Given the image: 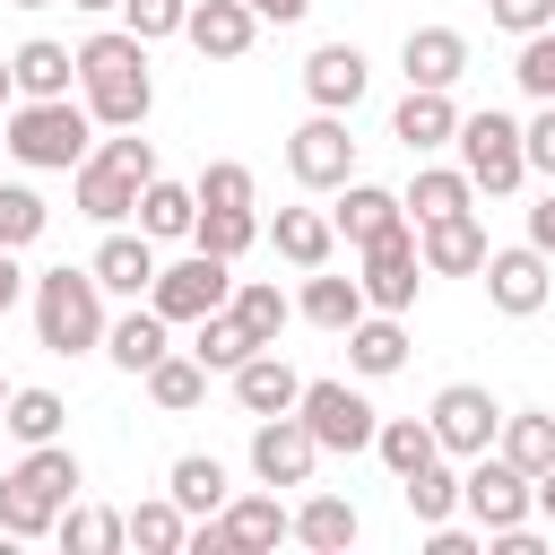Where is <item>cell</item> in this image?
Segmentation results:
<instances>
[{
  "label": "cell",
  "instance_id": "obj_1",
  "mask_svg": "<svg viewBox=\"0 0 555 555\" xmlns=\"http://www.w3.org/2000/svg\"><path fill=\"white\" fill-rule=\"evenodd\" d=\"M78 95L104 130H139L147 104H156V78H147V43L130 26H104L78 43Z\"/></svg>",
  "mask_w": 555,
  "mask_h": 555
},
{
  "label": "cell",
  "instance_id": "obj_2",
  "mask_svg": "<svg viewBox=\"0 0 555 555\" xmlns=\"http://www.w3.org/2000/svg\"><path fill=\"white\" fill-rule=\"evenodd\" d=\"M78 486H87V468H78L69 442H26V460L0 477V529L9 538H52V520L78 503Z\"/></svg>",
  "mask_w": 555,
  "mask_h": 555
},
{
  "label": "cell",
  "instance_id": "obj_3",
  "mask_svg": "<svg viewBox=\"0 0 555 555\" xmlns=\"http://www.w3.org/2000/svg\"><path fill=\"white\" fill-rule=\"evenodd\" d=\"M9 130V156L17 165H35V173H78L87 165V139H95V113H87V95L69 104V95H17V113L0 121Z\"/></svg>",
  "mask_w": 555,
  "mask_h": 555
},
{
  "label": "cell",
  "instance_id": "obj_4",
  "mask_svg": "<svg viewBox=\"0 0 555 555\" xmlns=\"http://www.w3.org/2000/svg\"><path fill=\"white\" fill-rule=\"evenodd\" d=\"M147 182H156V147H147L139 130H113V139H95V147H87V165H78L69 199H78V217L121 225V217H139V191H147Z\"/></svg>",
  "mask_w": 555,
  "mask_h": 555
},
{
  "label": "cell",
  "instance_id": "obj_5",
  "mask_svg": "<svg viewBox=\"0 0 555 555\" xmlns=\"http://www.w3.org/2000/svg\"><path fill=\"white\" fill-rule=\"evenodd\" d=\"M26 295H35V338H43L52 356L104 347L113 321H104V278H95V269H69V260H61V269H43Z\"/></svg>",
  "mask_w": 555,
  "mask_h": 555
},
{
  "label": "cell",
  "instance_id": "obj_6",
  "mask_svg": "<svg viewBox=\"0 0 555 555\" xmlns=\"http://www.w3.org/2000/svg\"><path fill=\"white\" fill-rule=\"evenodd\" d=\"M460 165H468V182L486 191V199H503V191H520L529 182V130L512 121V113H460Z\"/></svg>",
  "mask_w": 555,
  "mask_h": 555
},
{
  "label": "cell",
  "instance_id": "obj_7",
  "mask_svg": "<svg viewBox=\"0 0 555 555\" xmlns=\"http://www.w3.org/2000/svg\"><path fill=\"white\" fill-rule=\"evenodd\" d=\"M147 304H156L165 321H199V312L234 304V260H217V251H199V243H191L182 260H165V269H156Z\"/></svg>",
  "mask_w": 555,
  "mask_h": 555
},
{
  "label": "cell",
  "instance_id": "obj_8",
  "mask_svg": "<svg viewBox=\"0 0 555 555\" xmlns=\"http://www.w3.org/2000/svg\"><path fill=\"white\" fill-rule=\"evenodd\" d=\"M460 512L494 538V529H520V520L538 512V494H529V477H520L503 451H477V460L460 468Z\"/></svg>",
  "mask_w": 555,
  "mask_h": 555
},
{
  "label": "cell",
  "instance_id": "obj_9",
  "mask_svg": "<svg viewBox=\"0 0 555 555\" xmlns=\"http://www.w3.org/2000/svg\"><path fill=\"white\" fill-rule=\"evenodd\" d=\"M425 416H434V434H442V460H477V451H494V434H503V399H494L486 382H442Z\"/></svg>",
  "mask_w": 555,
  "mask_h": 555
},
{
  "label": "cell",
  "instance_id": "obj_10",
  "mask_svg": "<svg viewBox=\"0 0 555 555\" xmlns=\"http://www.w3.org/2000/svg\"><path fill=\"white\" fill-rule=\"evenodd\" d=\"M295 416L312 425V442H321V451H373V434H382L373 399H364V390H347V382H304Z\"/></svg>",
  "mask_w": 555,
  "mask_h": 555
},
{
  "label": "cell",
  "instance_id": "obj_11",
  "mask_svg": "<svg viewBox=\"0 0 555 555\" xmlns=\"http://www.w3.org/2000/svg\"><path fill=\"white\" fill-rule=\"evenodd\" d=\"M286 173H295L304 191H338V182H356V139H347V113H321V104H312V121L286 139Z\"/></svg>",
  "mask_w": 555,
  "mask_h": 555
},
{
  "label": "cell",
  "instance_id": "obj_12",
  "mask_svg": "<svg viewBox=\"0 0 555 555\" xmlns=\"http://www.w3.org/2000/svg\"><path fill=\"white\" fill-rule=\"evenodd\" d=\"M546 295H555V251H538V243L486 251V304H494V312L529 321V312H546Z\"/></svg>",
  "mask_w": 555,
  "mask_h": 555
},
{
  "label": "cell",
  "instance_id": "obj_13",
  "mask_svg": "<svg viewBox=\"0 0 555 555\" xmlns=\"http://www.w3.org/2000/svg\"><path fill=\"white\" fill-rule=\"evenodd\" d=\"M416 278H425L416 217H408V225H390L382 243H364V304H373V312H408V304H416Z\"/></svg>",
  "mask_w": 555,
  "mask_h": 555
},
{
  "label": "cell",
  "instance_id": "obj_14",
  "mask_svg": "<svg viewBox=\"0 0 555 555\" xmlns=\"http://www.w3.org/2000/svg\"><path fill=\"white\" fill-rule=\"evenodd\" d=\"M312 468H321V442H312V425L295 408L251 425V477L260 486H312Z\"/></svg>",
  "mask_w": 555,
  "mask_h": 555
},
{
  "label": "cell",
  "instance_id": "obj_15",
  "mask_svg": "<svg viewBox=\"0 0 555 555\" xmlns=\"http://www.w3.org/2000/svg\"><path fill=\"white\" fill-rule=\"evenodd\" d=\"M225 382H234V408H243V416H286V408L304 399V373H295L278 347H251Z\"/></svg>",
  "mask_w": 555,
  "mask_h": 555
},
{
  "label": "cell",
  "instance_id": "obj_16",
  "mask_svg": "<svg viewBox=\"0 0 555 555\" xmlns=\"http://www.w3.org/2000/svg\"><path fill=\"white\" fill-rule=\"evenodd\" d=\"M390 139H399L408 156L451 147V139H460V104H451V87H408V95H399V113H390Z\"/></svg>",
  "mask_w": 555,
  "mask_h": 555
},
{
  "label": "cell",
  "instance_id": "obj_17",
  "mask_svg": "<svg viewBox=\"0 0 555 555\" xmlns=\"http://www.w3.org/2000/svg\"><path fill=\"white\" fill-rule=\"evenodd\" d=\"M182 35H191V52H199V61H243V52H251V35H260V17H251V0H191Z\"/></svg>",
  "mask_w": 555,
  "mask_h": 555
},
{
  "label": "cell",
  "instance_id": "obj_18",
  "mask_svg": "<svg viewBox=\"0 0 555 555\" xmlns=\"http://www.w3.org/2000/svg\"><path fill=\"white\" fill-rule=\"evenodd\" d=\"M399 69H408V87H460L468 78V35L460 26H408Z\"/></svg>",
  "mask_w": 555,
  "mask_h": 555
},
{
  "label": "cell",
  "instance_id": "obj_19",
  "mask_svg": "<svg viewBox=\"0 0 555 555\" xmlns=\"http://www.w3.org/2000/svg\"><path fill=\"white\" fill-rule=\"evenodd\" d=\"M364 78H373V61H364L356 43H321V52L304 61V95H312L321 113H356V104H364Z\"/></svg>",
  "mask_w": 555,
  "mask_h": 555
},
{
  "label": "cell",
  "instance_id": "obj_20",
  "mask_svg": "<svg viewBox=\"0 0 555 555\" xmlns=\"http://www.w3.org/2000/svg\"><path fill=\"white\" fill-rule=\"evenodd\" d=\"M416 251H425V278H468V269H486V225H477V208L416 225Z\"/></svg>",
  "mask_w": 555,
  "mask_h": 555
},
{
  "label": "cell",
  "instance_id": "obj_21",
  "mask_svg": "<svg viewBox=\"0 0 555 555\" xmlns=\"http://www.w3.org/2000/svg\"><path fill=\"white\" fill-rule=\"evenodd\" d=\"M87 269L104 278V295H130V304H139V295L156 286V269H165V260H156V234H121V225H104V243H95V260H87Z\"/></svg>",
  "mask_w": 555,
  "mask_h": 555
},
{
  "label": "cell",
  "instance_id": "obj_22",
  "mask_svg": "<svg viewBox=\"0 0 555 555\" xmlns=\"http://www.w3.org/2000/svg\"><path fill=\"white\" fill-rule=\"evenodd\" d=\"M330 225L364 251V243H382L390 225H408V199L399 191H382V182H338V208H330Z\"/></svg>",
  "mask_w": 555,
  "mask_h": 555
},
{
  "label": "cell",
  "instance_id": "obj_23",
  "mask_svg": "<svg viewBox=\"0 0 555 555\" xmlns=\"http://www.w3.org/2000/svg\"><path fill=\"white\" fill-rule=\"evenodd\" d=\"M295 312H304L312 330H356L373 304H364V278H330V269H304V295H295Z\"/></svg>",
  "mask_w": 555,
  "mask_h": 555
},
{
  "label": "cell",
  "instance_id": "obj_24",
  "mask_svg": "<svg viewBox=\"0 0 555 555\" xmlns=\"http://www.w3.org/2000/svg\"><path fill=\"white\" fill-rule=\"evenodd\" d=\"M9 69H17V95H69V87H78V52L52 43V35H26V43L9 52Z\"/></svg>",
  "mask_w": 555,
  "mask_h": 555
},
{
  "label": "cell",
  "instance_id": "obj_25",
  "mask_svg": "<svg viewBox=\"0 0 555 555\" xmlns=\"http://www.w3.org/2000/svg\"><path fill=\"white\" fill-rule=\"evenodd\" d=\"M399 199H408V217H416V225H434V217L477 208V182H468V165H416V182H408Z\"/></svg>",
  "mask_w": 555,
  "mask_h": 555
},
{
  "label": "cell",
  "instance_id": "obj_26",
  "mask_svg": "<svg viewBox=\"0 0 555 555\" xmlns=\"http://www.w3.org/2000/svg\"><path fill=\"white\" fill-rule=\"evenodd\" d=\"M269 243H278V260H295V269H330V251H338V225H330V208H278Z\"/></svg>",
  "mask_w": 555,
  "mask_h": 555
},
{
  "label": "cell",
  "instance_id": "obj_27",
  "mask_svg": "<svg viewBox=\"0 0 555 555\" xmlns=\"http://www.w3.org/2000/svg\"><path fill=\"white\" fill-rule=\"evenodd\" d=\"M165 494H173L191 520H208V512H225L234 486H225V460H217V451H182V460L165 468Z\"/></svg>",
  "mask_w": 555,
  "mask_h": 555
},
{
  "label": "cell",
  "instance_id": "obj_28",
  "mask_svg": "<svg viewBox=\"0 0 555 555\" xmlns=\"http://www.w3.org/2000/svg\"><path fill=\"white\" fill-rule=\"evenodd\" d=\"M494 451H503L520 477L555 468V408H503V434H494Z\"/></svg>",
  "mask_w": 555,
  "mask_h": 555
},
{
  "label": "cell",
  "instance_id": "obj_29",
  "mask_svg": "<svg viewBox=\"0 0 555 555\" xmlns=\"http://www.w3.org/2000/svg\"><path fill=\"white\" fill-rule=\"evenodd\" d=\"M191 225H199V191L156 173V182L139 191V234H156V243H191Z\"/></svg>",
  "mask_w": 555,
  "mask_h": 555
},
{
  "label": "cell",
  "instance_id": "obj_30",
  "mask_svg": "<svg viewBox=\"0 0 555 555\" xmlns=\"http://www.w3.org/2000/svg\"><path fill=\"white\" fill-rule=\"evenodd\" d=\"M165 330H173V321H165L156 304H130V312H121V321L104 330V356H113L121 373H147V364L165 356Z\"/></svg>",
  "mask_w": 555,
  "mask_h": 555
},
{
  "label": "cell",
  "instance_id": "obj_31",
  "mask_svg": "<svg viewBox=\"0 0 555 555\" xmlns=\"http://www.w3.org/2000/svg\"><path fill=\"white\" fill-rule=\"evenodd\" d=\"M347 364H356L364 382L399 373V364H408V330H399V312H364V321L347 330Z\"/></svg>",
  "mask_w": 555,
  "mask_h": 555
},
{
  "label": "cell",
  "instance_id": "obj_32",
  "mask_svg": "<svg viewBox=\"0 0 555 555\" xmlns=\"http://www.w3.org/2000/svg\"><path fill=\"white\" fill-rule=\"evenodd\" d=\"M373 451H382V468H390V477H416V468H434V460H442V434H434V416H382Z\"/></svg>",
  "mask_w": 555,
  "mask_h": 555
},
{
  "label": "cell",
  "instance_id": "obj_33",
  "mask_svg": "<svg viewBox=\"0 0 555 555\" xmlns=\"http://www.w3.org/2000/svg\"><path fill=\"white\" fill-rule=\"evenodd\" d=\"M356 529H364V520H356L347 494H304V503H295V538H304L312 555H347Z\"/></svg>",
  "mask_w": 555,
  "mask_h": 555
},
{
  "label": "cell",
  "instance_id": "obj_34",
  "mask_svg": "<svg viewBox=\"0 0 555 555\" xmlns=\"http://www.w3.org/2000/svg\"><path fill=\"white\" fill-rule=\"evenodd\" d=\"M52 538H61L69 555H121V546H130V512H104V503H69V512L52 520Z\"/></svg>",
  "mask_w": 555,
  "mask_h": 555
},
{
  "label": "cell",
  "instance_id": "obj_35",
  "mask_svg": "<svg viewBox=\"0 0 555 555\" xmlns=\"http://www.w3.org/2000/svg\"><path fill=\"white\" fill-rule=\"evenodd\" d=\"M139 382H147V399H156L165 416H191V408L208 399V364H199V356H173V347H165Z\"/></svg>",
  "mask_w": 555,
  "mask_h": 555
},
{
  "label": "cell",
  "instance_id": "obj_36",
  "mask_svg": "<svg viewBox=\"0 0 555 555\" xmlns=\"http://www.w3.org/2000/svg\"><path fill=\"white\" fill-rule=\"evenodd\" d=\"M225 538L234 546H278V538H295V512L278 503V494H225Z\"/></svg>",
  "mask_w": 555,
  "mask_h": 555
},
{
  "label": "cell",
  "instance_id": "obj_37",
  "mask_svg": "<svg viewBox=\"0 0 555 555\" xmlns=\"http://www.w3.org/2000/svg\"><path fill=\"white\" fill-rule=\"evenodd\" d=\"M0 425H9L17 442H61V425H69V408H61V390H43V382H26V390H9V408H0Z\"/></svg>",
  "mask_w": 555,
  "mask_h": 555
},
{
  "label": "cell",
  "instance_id": "obj_38",
  "mask_svg": "<svg viewBox=\"0 0 555 555\" xmlns=\"http://www.w3.org/2000/svg\"><path fill=\"white\" fill-rule=\"evenodd\" d=\"M260 234H269V225H260V208H199V225H191V243H199V251H217V260H243Z\"/></svg>",
  "mask_w": 555,
  "mask_h": 555
},
{
  "label": "cell",
  "instance_id": "obj_39",
  "mask_svg": "<svg viewBox=\"0 0 555 555\" xmlns=\"http://www.w3.org/2000/svg\"><path fill=\"white\" fill-rule=\"evenodd\" d=\"M251 347H260V338H251V330L234 321V304H217V312H199V338H191V356H199L208 373H234V364H243Z\"/></svg>",
  "mask_w": 555,
  "mask_h": 555
},
{
  "label": "cell",
  "instance_id": "obj_40",
  "mask_svg": "<svg viewBox=\"0 0 555 555\" xmlns=\"http://www.w3.org/2000/svg\"><path fill=\"white\" fill-rule=\"evenodd\" d=\"M234 321H243V330H251L260 347H278V330L295 321V304H286V295H278L269 278H234Z\"/></svg>",
  "mask_w": 555,
  "mask_h": 555
},
{
  "label": "cell",
  "instance_id": "obj_41",
  "mask_svg": "<svg viewBox=\"0 0 555 555\" xmlns=\"http://www.w3.org/2000/svg\"><path fill=\"white\" fill-rule=\"evenodd\" d=\"M399 494H408V512H416V529H434V520H451L460 512V477L434 460V468H416V477H399Z\"/></svg>",
  "mask_w": 555,
  "mask_h": 555
},
{
  "label": "cell",
  "instance_id": "obj_42",
  "mask_svg": "<svg viewBox=\"0 0 555 555\" xmlns=\"http://www.w3.org/2000/svg\"><path fill=\"white\" fill-rule=\"evenodd\" d=\"M130 546H147V555H173V546H191V512L165 494V503H139L130 512Z\"/></svg>",
  "mask_w": 555,
  "mask_h": 555
},
{
  "label": "cell",
  "instance_id": "obj_43",
  "mask_svg": "<svg viewBox=\"0 0 555 555\" xmlns=\"http://www.w3.org/2000/svg\"><path fill=\"white\" fill-rule=\"evenodd\" d=\"M43 225H52L43 191H26V182H0V251H26Z\"/></svg>",
  "mask_w": 555,
  "mask_h": 555
},
{
  "label": "cell",
  "instance_id": "obj_44",
  "mask_svg": "<svg viewBox=\"0 0 555 555\" xmlns=\"http://www.w3.org/2000/svg\"><path fill=\"white\" fill-rule=\"evenodd\" d=\"M512 78H520V95H538V104H555V26H538V35H520V52H512Z\"/></svg>",
  "mask_w": 555,
  "mask_h": 555
},
{
  "label": "cell",
  "instance_id": "obj_45",
  "mask_svg": "<svg viewBox=\"0 0 555 555\" xmlns=\"http://www.w3.org/2000/svg\"><path fill=\"white\" fill-rule=\"evenodd\" d=\"M191 191H199V208H251V165L217 156V165H208V173H199Z\"/></svg>",
  "mask_w": 555,
  "mask_h": 555
},
{
  "label": "cell",
  "instance_id": "obj_46",
  "mask_svg": "<svg viewBox=\"0 0 555 555\" xmlns=\"http://www.w3.org/2000/svg\"><path fill=\"white\" fill-rule=\"evenodd\" d=\"M182 17H191V0H121V26H130L139 43H165V35H182Z\"/></svg>",
  "mask_w": 555,
  "mask_h": 555
},
{
  "label": "cell",
  "instance_id": "obj_47",
  "mask_svg": "<svg viewBox=\"0 0 555 555\" xmlns=\"http://www.w3.org/2000/svg\"><path fill=\"white\" fill-rule=\"evenodd\" d=\"M486 17L503 35H538V26H555V0H486Z\"/></svg>",
  "mask_w": 555,
  "mask_h": 555
},
{
  "label": "cell",
  "instance_id": "obj_48",
  "mask_svg": "<svg viewBox=\"0 0 555 555\" xmlns=\"http://www.w3.org/2000/svg\"><path fill=\"white\" fill-rule=\"evenodd\" d=\"M520 130H529V173H555V104H538V121Z\"/></svg>",
  "mask_w": 555,
  "mask_h": 555
},
{
  "label": "cell",
  "instance_id": "obj_49",
  "mask_svg": "<svg viewBox=\"0 0 555 555\" xmlns=\"http://www.w3.org/2000/svg\"><path fill=\"white\" fill-rule=\"evenodd\" d=\"M425 538H434V555H477V538H486V529H477V538H468V529H460V520H434V529H425Z\"/></svg>",
  "mask_w": 555,
  "mask_h": 555
},
{
  "label": "cell",
  "instance_id": "obj_50",
  "mask_svg": "<svg viewBox=\"0 0 555 555\" xmlns=\"http://www.w3.org/2000/svg\"><path fill=\"white\" fill-rule=\"evenodd\" d=\"M26 286H35V278H26V269H17V251H0V321H9V304H17V295H26Z\"/></svg>",
  "mask_w": 555,
  "mask_h": 555
},
{
  "label": "cell",
  "instance_id": "obj_51",
  "mask_svg": "<svg viewBox=\"0 0 555 555\" xmlns=\"http://www.w3.org/2000/svg\"><path fill=\"white\" fill-rule=\"evenodd\" d=\"M529 243H538V251H555V191L529 208Z\"/></svg>",
  "mask_w": 555,
  "mask_h": 555
},
{
  "label": "cell",
  "instance_id": "obj_52",
  "mask_svg": "<svg viewBox=\"0 0 555 555\" xmlns=\"http://www.w3.org/2000/svg\"><path fill=\"white\" fill-rule=\"evenodd\" d=\"M529 494H538V520L555 529V468H538V477H529Z\"/></svg>",
  "mask_w": 555,
  "mask_h": 555
},
{
  "label": "cell",
  "instance_id": "obj_53",
  "mask_svg": "<svg viewBox=\"0 0 555 555\" xmlns=\"http://www.w3.org/2000/svg\"><path fill=\"white\" fill-rule=\"evenodd\" d=\"M304 9H312V0H251V17H278V26H295Z\"/></svg>",
  "mask_w": 555,
  "mask_h": 555
},
{
  "label": "cell",
  "instance_id": "obj_54",
  "mask_svg": "<svg viewBox=\"0 0 555 555\" xmlns=\"http://www.w3.org/2000/svg\"><path fill=\"white\" fill-rule=\"evenodd\" d=\"M9 95H17V69H9V61H0V104H9Z\"/></svg>",
  "mask_w": 555,
  "mask_h": 555
},
{
  "label": "cell",
  "instance_id": "obj_55",
  "mask_svg": "<svg viewBox=\"0 0 555 555\" xmlns=\"http://www.w3.org/2000/svg\"><path fill=\"white\" fill-rule=\"evenodd\" d=\"M69 9H87V17H104V9H121V0H69Z\"/></svg>",
  "mask_w": 555,
  "mask_h": 555
},
{
  "label": "cell",
  "instance_id": "obj_56",
  "mask_svg": "<svg viewBox=\"0 0 555 555\" xmlns=\"http://www.w3.org/2000/svg\"><path fill=\"white\" fill-rule=\"evenodd\" d=\"M17 9H52V0H17Z\"/></svg>",
  "mask_w": 555,
  "mask_h": 555
},
{
  "label": "cell",
  "instance_id": "obj_57",
  "mask_svg": "<svg viewBox=\"0 0 555 555\" xmlns=\"http://www.w3.org/2000/svg\"><path fill=\"white\" fill-rule=\"evenodd\" d=\"M0 408H9V382H0Z\"/></svg>",
  "mask_w": 555,
  "mask_h": 555
},
{
  "label": "cell",
  "instance_id": "obj_58",
  "mask_svg": "<svg viewBox=\"0 0 555 555\" xmlns=\"http://www.w3.org/2000/svg\"><path fill=\"white\" fill-rule=\"evenodd\" d=\"M0 156H9V130H0Z\"/></svg>",
  "mask_w": 555,
  "mask_h": 555
}]
</instances>
